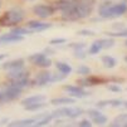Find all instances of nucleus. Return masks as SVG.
<instances>
[{"label": "nucleus", "mask_w": 127, "mask_h": 127, "mask_svg": "<svg viewBox=\"0 0 127 127\" xmlns=\"http://www.w3.org/2000/svg\"><path fill=\"white\" fill-rule=\"evenodd\" d=\"M127 11V3L113 4L112 1H104L98 8V14L104 19H113L123 15Z\"/></svg>", "instance_id": "f257e3e1"}, {"label": "nucleus", "mask_w": 127, "mask_h": 127, "mask_svg": "<svg viewBox=\"0 0 127 127\" xmlns=\"http://www.w3.org/2000/svg\"><path fill=\"white\" fill-rule=\"evenodd\" d=\"M24 19V10L20 8H14L9 11H6L1 18H0V24L4 27H10L22 23Z\"/></svg>", "instance_id": "f03ea898"}, {"label": "nucleus", "mask_w": 127, "mask_h": 127, "mask_svg": "<svg viewBox=\"0 0 127 127\" xmlns=\"http://www.w3.org/2000/svg\"><path fill=\"white\" fill-rule=\"evenodd\" d=\"M22 88L14 87L11 84L6 86L4 89H0V103L3 102H9V101H14L22 95Z\"/></svg>", "instance_id": "7ed1b4c3"}, {"label": "nucleus", "mask_w": 127, "mask_h": 127, "mask_svg": "<svg viewBox=\"0 0 127 127\" xmlns=\"http://www.w3.org/2000/svg\"><path fill=\"white\" fill-rule=\"evenodd\" d=\"M83 115V110L81 107H62L58 110L53 111V117H68V118H76L78 116Z\"/></svg>", "instance_id": "20e7f679"}, {"label": "nucleus", "mask_w": 127, "mask_h": 127, "mask_svg": "<svg viewBox=\"0 0 127 127\" xmlns=\"http://www.w3.org/2000/svg\"><path fill=\"white\" fill-rule=\"evenodd\" d=\"M63 89L65 92H68L69 96L74 97V98H83V97H87L89 93H87L86 91L78 86H70V84H65L63 86Z\"/></svg>", "instance_id": "39448f33"}, {"label": "nucleus", "mask_w": 127, "mask_h": 127, "mask_svg": "<svg viewBox=\"0 0 127 127\" xmlns=\"http://www.w3.org/2000/svg\"><path fill=\"white\" fill-rule=\"evenodd\" d=\"M33 13L35 15H38L39 18H43V19H45V18L53 15L54 13V9L49 5H44V4H39V5H34L33 6Z\"/></svg>", "instance_id": "423d86ee"}, {"label": "nucleus", "mask_w": 127, "mask_h": 127, "mask_svg": "<svg viewBox=\"0 0 127 127\" xmlns=\"http://www.w3.org/2000/svg\"><path fill=\"white\" fill-rule=\"evenodd\" d=\"M23 40H24L23 35H18V34H14L11 32L0 37V43H19Z\"/></svg>", "instance_id": "0eeeda50"}, {"label": "nucleus", "mask_w": 127, "mask_h": 127, "mask_svg": "<svg viewBox=\"0 0 127 127\" xmlns=\"http://www.w3.org/2000/svg\"><path fill=\"white\" fill-rule=\"evenodd\" d=\"M29 76V72H27L23 68H18V69H13L8 73V78L11 79V81H15V79H20V78H25Z\"/></svg>", "instance_id": "6e6552de"}, {"label": "nucleus", "mask_w": 127, "mask_h": 127, "mask_svg": "<svg viewBox=\"0 0 127 127\" xmlns=\"http://www.w3.org/2000/svg\"><path fill=\"white\" fill-rule=\"evenodd\" d=\"M50 77H52V73H50V72H47V70L40 72V73H38L37 77H35L34 83L38 84V86H44V84H47V83L50 81Z\"/></svg>", "instance_id": "1a4fd4ad"}, {"label": "nucleus", "mask_w": 127, "mask_h": 127, "mask_svg": "<svg viewBox=\"0 0 127 127\" xmlns=\"http://www.w3.org/2000/svg\"><path fill=\"white\" fill-rule=\"evenodd\" d=\"M28 27L33 30V33H35V32L40 33V32L45 30V29H49L52 25H50V24H47V23H40V22L32 20V22H29V23H28Z\"/></svg>", "instance_id": "9d476101"}, {"label": "nucleus", "mask_w": 127, "mask_h": 127, "mask_svg": "<svg viewBox=\"0 0 127 127\" xmlns=\"http://www.w3.org/2000/svg\"><path fill=\"white\" fill-rule=\"evenodd\" d=\"M106 81L103 78H99V77H95V76H89L84 79H81L78 83L83 84V86H96V84H102L104 83Z\"/></svg>", "instance_id": "9b49d317"}, {"label": "nucleus", "mask_w": 127, "mask_h": 127, "mask_svg": "<svg viewBox=\"0 0 127 127\" xmlns=\"http://www.w3.org/2000/svg\"><path fill=\"white\" fill-rule=\"evenodd\" d=\"M23 67H24V59H14V61H10V62L3 64V68L4 69H8V70L23 68Z\"/></svg>", "instance_id": "f8f14e48"}, {"label": "nucleus", "mask_w": 127, "mask_h": 127, "mask_svg": "<svg viewBox=\"0 0 127 127\" xmlns=\"http://www.w3.org/2000/svg\"><path fill=\"white\" fill-rule=\"evenodd\" d=\"M45 101V96L43 95H37V96H32V97H27L22 101V104L25 107L28 104H33V103H39V102H44Z\"/></svg>", "instance_id": "ddd939ff"}, {"label": "nucleus", "mask_w": 127, "mask_h": 127, "mask_svg": "<svg viewBox=\"0 0 127 127\" xmlns=\"http://www.w3.org/2000/svg\"><path fill=\"white\" fill-rule=\"evenodd\" d=\"M76 99L74 98H72V97H58V98H53L50 101L52 104L54 106H62V104H72V103H74Z\"/></svg>", "instance_id": "4468645a"}, {"label": "nucleus", "mask_w": 127, "mask_h": 127, "mask_svg": "<svg viewBox=\"0 0 127 127\" xmlns=\"http://www.w3.org/2000/svg\"><path fill=\"white\" fill-rule=\"evenodd\" d=\"M44 58H45V54L44 53H34V54H32V56H29V62L32 63V64H34V65H39L43 61H44Z\"/></svg>", "instance_id": "2eb2a0df"}, {"label": "nucleus", "mask_w": 127, "mask_h": 127, "mask_svg": "<svg viewBox=\"0 0 127 127\" xmlns=\"http://www.w3.org/2000/svg\"><path fill=\"white\" fill-rule=\"evenodd\" d=\"M101 61H102L103 65H104L106 68H108V69L115 68V67H116V64H117L116 58H113V57H111V56H103V57L101 58Z\"/></svg>", "instance_id": "dca6fc26"}, {"label": "nucleus", "mask_w": 127, "mask_h": 127, "mask_svg": "<svg viewBox=\"0 0 127 127\" xmlns=\"http://www.w3.org/2000/svg\"><path fill=\"white\" fill-rule=\"evenodd\" d=\"M121 104H122V101H120V99H107V101H99L97 103V107L98 108H103V107H107V106L120 107Z\"/></svg>", "instance_id": "f3484780"}, {"label": "nucleus", "mask_w": 127, "mask_h": 127, "mask_svg": "<svg viewBox=\"0 0 127 127\" xmlns=\"http://www.w3.org/2000/svg\"><path fill=\"white\" fill-rule=\"evenodd\" d=\"M56 67H57V69L61 72V73H63V74H65V76H68V74H70L72 73V67L68 64V63H63V62H57L56 63Z\"/></svg>", "instance_id": "a211bd4d"}, {"label": "nucleus", "mask_w": 127, "mask_h": 127, "mask_svg": "<svg viewBox=\"0 0 127 127\" xmlns=\"http://www.w3.org/2000/svg\"><path fill=\"white\" fill-rule=\"evenodd\" d=\"M35 120L34 118H27V120H19V121H14L11 123H9V126L14 127V126H20V127H27V126H32L34 125Z\"/></svg>", "instance_id": "6ab92c4d"}, {"label": "nucleus", "mask_w": 127, "mask_h": 127, "mask_svg": "<svg viewBox=\"0 0 127 127\" xmlns=\"http://www.w3.org/2000/svg\"><path fill=\"white\" fill-rule=\"evenodd\" d=\"M111 126H126L127 127V113L118 115L113 120V122L111 123Z\"/></svg>", "instance_id": "aec40b11"}, {"label": "nucleus", "mask_w": 127, "mask_h": 127, "mask_svg": "<svg viewBox=\"0 0 127 127\" xmlns=\"http://www.w3.org/2000/svg\"><path fill=\"white\" fill-rule=\"evenodd\" d=\"M101 50H102L101 42H99V40H96V42L92 43V45L89 47V49H88V54H91V56H96V54H98Z\"/></svg>", "instance_id": "412c9836"}, {"label": "nucleus", "mask_w": 127, "mask_h": 127, "mask_svg": "<svg viewBox=\"0 0 127 127\" xmlns=\"http://www.w3.org/2000/svg\"><path fill=\"white\" fill-rule=\"evenodd\" d=\"M10 84L14 86V87H18V88H22L23 89L24 87H27L29 84V78L25 77V78H20V79H15V81H11Z\"/></svg>", "instance_id": "4be33fe9"}, {"label": "nucleus", "mask_w": 127, "mask_h": 127, "mask_svg": "<svg viewBox=\"0 0 127 127\" xmlns=\"http://www.w3.org/2000/svg\"><path fill=\"white\" fill-rule=\"evenodd\" d=\"M45 103L44 102H39V103H33V104H28L25 106V110L27 111H38L40 108H44Z\"/></svg>", "instance_id": "5701e85b"}, {"label": "nucleus", "mask_w": 127, "mask_h": 127, "mask_svg": "<svg viewBox=\"0 0 127 127\" xmlns=\"http://www.w3.org/2000/svg\"><path fill=\"white\" fill-rule=\"evenodd\" d=\"M102 49H110L115 45V40L113 39H99Z\"/></svg>", "instance_id": "b1692460"}, {"label": "nucleus", "mask_w": 127, "mask_h": 127, "mask_svg": "<svg viewBox=\"0 0 127 127\" xmlns=\"http://www.w3.org/2000/svg\"><path fill=\"white\" fill-rule=\"evenodd\" d=\"M52 118H53V116H52V115L44 116L42 120H39V121H35L34 126H45V125H48V123L52 121Z\"/></svg>", "instance_id": "393cba45"}, {"label": "nucleus", "mask_w": 127, "mask_h": 127, "mask_svg": "<svg viewBox=\"0 0 127 127\" xmlns=\"http://www.w3.org/2000/svg\"><path fill=\"white\" fill-rule=\"evenodd\" d=\"M70 4H72V3L69 1V0H59V1L56 3V6H57V9H59V10H64V9H67Z\"/></svg>", "instance_id": "a878e982"}, {"label": "nucleus", "mask_w": 127, "mask_h": 127, "mask_svg": "<svg viewBox=\"0 0 127 127\" xmlns=\"http://www.w3.org/2000/svg\"><path fill=\"white\" fill-rule=\"evenodd\" d=\"M11 33L18 34V35H25V34H32L33 30H28V29H24V28H14L11 30Z\"/></svg>", "instance_id": "bb28decb"}, {"label": "nucleus", "mask_w": 127, "mask_h": 127, "mask_svg": "<svg viewBox=\"0 0 127 127\" xmlns=\"http://www.w3.org/2000/svg\"><path fill=\"white\" fill-rule=\"evenodd\" d=\"M93 120V122L96 123V125H99V126H102V125H104L106 122H107V117L104 116V115H98L97 117H95V118H92Z\"/></svg>", "instance_id": "cd10ccee"}, {"label": "nucleus", "mask_w": 127, "mask_h": 127, "mask_svg": "<svg viewBox=\"0 0 127 127\" xmlns=\"http://www.w3.org/2000/svg\"><path fill=\"white\" fill-rule=\"evenodd\" d=\"M77 73H78V74H82V76H89L91 69H89L87 65H79V67L77 68Z\"/></svg>", "instance_id": "c85d7f7f"}, {"label": "nucleus", "mask_w": 127, "mask_h": 127, "mask_svg": "<svg viewBox=\"0 0 127 127\" xmlns=\"http://www.w3.org/2000/svg\"><path fill=\"white\" fill-rule=\"evenodd\" d=\"M111 37H118V38H127V29L121 30V32H116V33H107Z\"/></svg>", "instance_id": "c756f323"}, {"label": "nucleus", "mask_w": 127, "mask_h": 127, "mask_svg": "<svg viewBox=\"0 0 127 127\" xmlns=\"http://www.w3.org/2000/svg\"><path fill=\"white\" fill-rule=\"evenodd\" d=\"M77 34H78V35H83V37H93V35H95L96 33H95V32H92V30L82 29V30H79Z\"/></svg>", "instance_id": "7c9ffc66"}, {"label": "nucleus", "mask_w": 127, "mask_h": 127, "mask_svg": "<svg viewBox=\"0 0 127 127\" xmlns=\"http://www.w3.org/2000/svg\"><path fill=\"white\" fill-rule=\"evenodd\" d=\"M107 89H108V91H111V92H116V93L122 92V88H121L120 86H115V84H110V86L107 87Z\"/></svg>", "instance_id": "2f4dec72"}, {"label": "nucleus", "mask_w": 127, "mask_h": 127, "mask_svg": "<svg viewBox=\"0 0 127 127\" xmlns=\"http://www.w3.org/2000/svg\"><path fill=\"white\" fill-rule=\"evenodd\" d=\"M87 113H88V116H89L91 118H95V117H97L98 115H101V112H99L98 110H93V108L88 110V111H87Z\"/></svg>", "instance_id": "473e14b6"}, {"label": "nucleus", "mask_w": 127, "mask_h": 127, "mask_svg": "<svg viewBox=\"0 0 127 127\" xmlns=\"http://www.w3.org/2000/svg\"><path fill=\"white\" fill-rule=\"evenodd\" d=\"M86 56L87 54L82 50V49H78V50H74V57L76 58H79V59H83V58H86Z\"/></svg>", "instance_id": "72a5a7b5"}, {"label": "nucleus", "mask_w": 127, "mask_h": 127, "mask_svg": "<svg viewBox=\"0 0 127 127\" xmlns=\"http://www.w3.org/2000/svg\"><path fill=\"white\" fill-rule=\"evenodd\" d=\"M67 40L64 39V38H56V39H52L49 43L52 44V45H57V44H63V43H65Z\"/></svg>", "instance_id": "f704fd0d"}, {"label": "nucleus", "mask_w": 127, "mask_h": 127, "mask_svg": "<svg viewBox=\"0 0 127 127\" xmlns=\"http://www.w3.org/2000/svg\"><path fill=\"white\" fill-rule=\"evenodd\" d=\"M64 77H65V74H63V73H61V74H56V76L50 77V81H49V82H57V81H62V79H64Z\"/></svg>", "instance_id": "c9c22d12"}, {"label": "nucleus", "mask_w": 127, "mask_h": 127, "mask_svg": "<svg viewBox=\"0 0 127 127\" xmlns=\"http://www.w3.org/2000/svg\"><path fill=\"white\" fill-rule=\"evenodd\" d=\"M50 64H52V62H50V59L45 57V58H44V61H43V62H42V63H40V64H39L38 67H40V68H47V67H49Z\"/></svg>", "instance_id": "e433bc0d"}, {"label": "nucleus", "mask_w": 127, "mask_h": 127, "mask_svg": "<svg viewBox=\"0 0 127 127\" xmlns=\"http://www.w3.org/2000/svg\"><path fill=\"white\" fill-rule=\"evenodd\" d=\"M78 125H79L81 127H91V126H92V123H91L89 120H82Z\"/></svg>", "instance_id": "4c0bfd02"}, {"label": "nucleus", "mask_w": 127, "mask_h": 127, "mask_svg": "<svg viewBox=\"0 0 127 127\" xmlns=\"http://www.w3.org/2000/svg\"><path fill=\"white\" fill-rule=\"evenodd\" d=\"M70 47H72V48H74L76 50H78V49H83L86 45H84L83 43H79V44H78V43H74V44H70Z\"/></svg>", "instance_id": "58836bf2"}, {"label": "nucleus", "mask_w": 127, "mask_h": 127, "mask_svg": "<svg viewBox=\"0 0 127 127\" xmlns=\"http://www.w3.org/2000/svg\"><path fill=\"white\" fill-rule=\"evenodd\" d=\"M8 56H6V54H0V61H3V59H5Z\"/></svg>", "instance_id": "ea45409f"}, {"label": "nucleus", "mask_w": 127, "mask_h": 127, "mask_svg": "<svg viewBox=\"0 0 127 127\" xmlns=\"http://www.w3.org/2000/svg\"><path fill=\"white\" fill-rule=\"evenodd\" d=\"M125 62H126V63H127V56H126V57H125Z\"/></svg>", "instance_id": "a19ab883"}, {"label": "nucleus", "mask_w": 127, "mask_h": 127, "mask_svg": "<svg viewBox=\"0 0 127 127\" xmlns=\"http://www.w3.org/2000/svg\"><path fill=\"white\" fill-rule=\"evenodd\" d=\"M125 107H126V108H127V102H125Z\"/></svg>", "instance_id": "79ce46f5"}, {"label": "nucleus", "mask_w": 127, "mask_h": 127, "mask_svg": "<svg viewBox=\"0 0 127 127\" xmlns=\"http://www.w3.org/2000/svg\"><path fill=\"white\" fill-rule=\"evenodd\" d=\"M125 44H126V47H127V40H126V43H125Z\"/></svg>", "instance_id": "37998d69"}, {"label": "nucleus", "mask_w": 127, "mask_h": 127, "mask_svg": "<svg viewBox=\"0 0 127 127\" xmlns=\"http://www.w3.org/2000/svg\"><path fill=\"white\" fill-rule=\"evenodd\" d=\"M123 1H125V3H127V0H123Z\"/></svg>", "instance_id": "c03bdc74"}]
</instances>
